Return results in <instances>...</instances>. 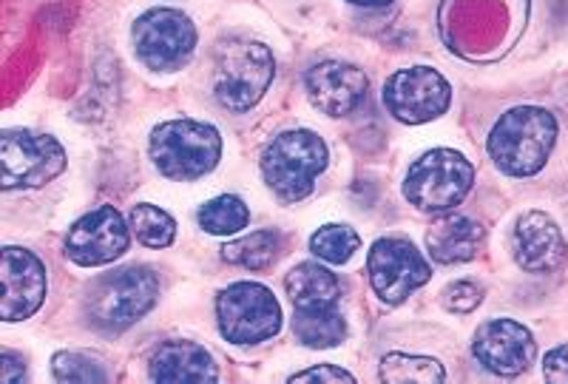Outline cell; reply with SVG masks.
I'll use <instances>...</instances> for the list:
<instances>
[{"label":"cell","instance_id":"22","mask_svg":"<svg viewBox=\"0 0 568 384\" xmlns=\"http://www.w3.org/2000/svg\"><path fill=\"white\" fill-rule=\"evenodd\" d=\"M446 373L438 358L407 356V353H389L382 358V382L389 384H438Z\"/></svg>","mask_w":568,"mask_h":384},{"label":"cell","instance_id":"14","mask_svg":"<svg viewBox=\"0 0 568 384\" xmlns=\"http://www.w3.org/2000/svg\"><path fill=\"white\" fill-rule=\"evenodd\" d=\"M3 322L29 320L45 300V267L32 251L9 245L3 251Z\"/></svg>","mask_w":568,"mask_h":384},{"label":"cell","instance_id":"27","mask_svg":"<svg viewBox=\"0 0 568 384\" xmlns=\"http://www.w3.org/2000/svg\"><path fill=\"white\" fill-rule=\"evenodd\" d=\"M444 305L446 311L453 313H469L475 311V307L480 305V300H484V287L475 285V282H453V285L444 287Z\"/></svg>","mask_w":568,"mask_h":384},{"label":"cell","instance_id":"26","mask_svg":"<svg viewBox=\"0 0 568 384\" xmlns=\"http://www.w3.org/2000/svg\"><path fill=\"white\" fill-rule=\"evenodd\" d=\"M52 367L60 382H105L109 378V373H105L98 358L80 351L58 353Z\"/></svg>","mask_w":568,"mask_h":384},{"label":"cell","instance_id":"15","mask_svg":"<svg viewBox=\"0 0 568 384\" xmlns=\"http://www.w3.org/2000/svg\"><path fill=\"white\" fill-rule=\"evenodd\" d=\"M307 83V98L324 111L327 118H344L353 109H358L364 98H367V74L353 63H342V60H324L316 63L304 78Z\"/></svg>","mask_w":568,"mask_h":384},{"label":"cell","instance_id":"23","mask_svg":"<svg viewBox=\"0 0 568 384\" xmlns=\"http://www.w3.org/2000/svg\"><path fill=\"white\" fill-rule=\"evenodd\" d=\"M200 225L213 236H231L240 234L242 229H247L251 222V211H247L245 202L233 194H222L216 200L205 202L200 209Z\"/></svg>","mask_w":568,"mask_h":384},{"label":"cell","instance_id":"11","mask_svg":"<svg viewBox=\"0 0 568 384\" xmlns=\"http://www.w3.org/2000/svg\"><path fill=\"white\" fill-rule=\"evenodd\" d=\"M367 271L373 291L387 305H400L409 293L418 291L433 276L429 262L420 256L418 247L409 240H400V236H387V240H378L369 247Z\"/></svg>","mask_w":568,"mask_h":384},{"label":"cell","instance_id":"12","mask_svg":"<svg viewBox=\"0 0 568 384\" xmlns=\"http://www.w3.org/2000/svg\"><path fill=\"white\" fill-rule=\"evenodd\" d=\"M129 229L131 225H125L120 211L103 205L71 225L65 236V256L83 267L109 265L129 251Z\"/></svg>","mask_w":568,"mask_h":384},{"label":"cell","instance_id":"1","mask_svg":"<svg viewBox=\"0 0 568 384\" xmlns=\"http://www.w3.org/2000/svg\"><path fill=\"white\" fill-rule=\"evenodd\" d=\"M557 143V120L537 105H517L497 120L489 134V154L509 176H535Z\"/></svg>","mask_w":568,"mask_h":384},{"label":"cell","instance_id":"17","mask_svg":"<svg viewBox=\"0 0 568 384\" xmlns=\"http://www.w3.org/2000/svg\"><path fill=\"white\" fill-rule=\"evenodd\" d=\"M154 382H216L220 373L213 356L196 342H165L151 356Z\"/></svg>","mask_w":568,"mask_h":384},{"label":"cell","instance_id":"18","mask_svg":"<svg viewBox=\"0 0 568 384\" xmlns=\"http://www.w3.org/2000/svg\"><path fill=\"white\" fill-rule=\"evenodd\" d=\"M484 225L469 216H444L429 229L426 234V247L429 256L440 265H458V262H469L478 256L480 245H484Z\"/></svg>","mask_w":568,"mask_h":384},{"label":"cell","instance_id":"19","mask_svg":"<svg viewBox=\"0 0 568 384\" xmlns=\"http://www.w3.org/2000/svg\"><path fill=\"white\" fill-rule=\"evenodd\" d=\"M287 296L296 307H336L342 287L333 271L318 262H302L287 274Z\"/></svg>","mask_w":568,"mask_h":384},{"label":"cell","instance_id":"2","mask_svg":"<svg viewBox=\"0 0 568 384\" xmlns=\"http://www.w3.org/2000/svg\"><path fill=\"white\" fill-rule=\"evenodd\" d=\"M276 74L271 49L258 40H222L213 54V94L227 111H247L265 98Z\"/></svg>","mask_w":568,"mask_h":384},{"label":"cell","instance_id":"7","mask_svg":"<svg viewBox=\"0 0 568 384\" xmlns=\"http://www.w3.org/2000/svg\"><path fill=\"white\" fill-rule=\"evenodd\" d=\"M220 331L233 345H258L282 327V307L265 285L233 282L216 300Z\"/></svg>","mask_w":568,"mask_h":384},{"label":"cell","instance_id":"21","mask_svg":"<svg viewBox=\"0 0 568 384\" xmlns=\"http://www.w3.org/2000/svg\"><path fill=\"white\" fill-rule=\"evenodd\" d=\"M282 247V236L276 231H253V234L242 236L236 242H227L222 247V256L231 265L251 267V271H262V267L273 265Z\"/></svg>","mask_w":568,"mask_h":384},{"label":"cell","instance_id":"3","mask_svg":"<svg viewBox=\"0 0 568 384\" xmlns=\"http://www.w3.org/2000/svg\"><path fill=\"white\" fill-rule=\"evenodd\" d=\"M156 296H160V280L151 267H120L114 274H103L91 282L85 311L91 325L120 333L140 322L154 307Z\"/></svg>","mask_w":568,"mask_h":384},{"label":"cell","instance_id":"10","mask_svg":"<svg viewBox=\"0 0 568 384\" xmlns=\"http://www.w3.org/2000/svg\"><path fill=\"white\" fill-rule=\"evenodd\" d=\"M449 100H453V89L444 74L429 65L400 69L384 83V105L400 123H429L449 109Z\"/></svg>","mask_w":568,"mask_h":384},{"label":"cell","instance_id":"9","mask_svg":"<svg viewBox=\"0 0 568 384\" xmlns=\"http://www.w3.org/2000/svg\"><path fill=\"white\" fill-rule=\"evenodd\" d=\"M0 163H3V189H40L63 174L65 151L49 134L27 129H9L0 138Z\"/></svg>","mask_w":568,"mask_h":384},{"label":"cell","instance_id":"24","mask_svg":"<svg viewBox=\"0 0 568 384\" xmlns=\"http://www.w3.org/2000/svg\"><path fill=\"white\" fill-rule=\"evenodd\" d=\"M129 225L136 240L149 247H169L176 236L174 216L151 205V202H140L131 209Z\"/></svg>","mask_w":568,"mask_h":384},{"label":"cell","instance_id":"4","mask_svg":"<svg viewBox=\"0 0 568 384\" xmlns=\"http://www.w3.org/2000/svg\"><path fill=\"white\" fill-rule=\"evenodd\" d=\"M327 169V145L316 131H284L262 154L265 183L284 202H298L311 194L318 174Z\"/></svg>","mask_w":568,"mask_h":384},{"label":"cell","instance_id":"6","mask_svg":"<svg viewBox=\"0 0 568 384\" xmlns=\"http://www.w3.org/2000/svg\"><path fill=\"white\" fill-rule=\"evenodd\" d=\"M475 183V169L464 154L453 149L426 151L409 165L404 196L418 211L444 214L466 200Z\"/></svg>","mask_w":568,"mask_h":384},{"label":"cell","instance_id":"30","mask_svg":"<svg viewBox=\"0 0 568 384\" xmlns=\"http://www.w3.org/2000/svg\"><path fill=\"white\" fill-rule=\"evenodd\" d=\"M353 7H364V9H382V7H389L393 0H349Z\"/></svg>","mask_w":568,"mask_h":384},{"label":"cell","instance_id":"20","mask_svg":"<svg viewBox=\"0 0 568 384\" xmlns=\"http://www.w3.org/2000/svg\"><path fill=\"white\" fill-rule=\"evenodd\" d=\"M293 333L307 347H336L347 336V325L336 307H296Z\"/></svg>","mask_w":568,"mask_h":384},{"label":"cell","instance_id":"16","mask_svg":"<svg viewBox=\"0 0 568 384\" xmlns=\"http://www.w3.org/2000/svg\"><path fill=\"white\" fill-rule=\"evenodd\" d=\"M511 251H515L517 265L524 267V271H529V274H549V271L562 265L568 245L560 225L546 211H526L515 225Z\"/></svg>","mask_w":568,"mask_h":384},{"label":"cell","instance_id":"28","mask_svg":"<svg viewBox=\"0 0 568 384\" xmlns=\"http://www.w3.org/2000/svg\"><path fill=\"white\" fill-rule=\"evenodd\" d=\"M291 382H324V384H338V382H355L353 373L342 371L336 365H318L311 371H302L296 376H291Z\"/></svg>","mask_w":568,"mask_h":384},{"label":"cell","instance_id":"5","mask_svg":"<svg viewBox=\"0 0 568 384\" xmlns=\"http://www.w3.org/2000/svg\"><path fill=\"white\" fill-rule=\"evenodd\" d=\"M220 156V131L200 120H169L151 134V160L171 180H200L216 169Z\"/></svg>","mask_w":568,"mask_h":384},{"label":"cell","instance_id":"25","mask_svg":"<svg viewBox=\"0 0 568 384\" xmlns=\"http://www.w3.org/2000/svg\"><path fill=\"white\" fill-rule=\"evenodd\" d=\"M358 245H362L358 234L349 225H336V222L324 225L311 236V251L329 265H344L347 260H353Z\"/></svg>","mask_w":568,"mask_h":384},{"label":"cell","instance_id":"13","mask_svg":"<svg viewBox=\"0 0 568 384\" xmlns=\"http://www.w3.org/2000/svg\"><path fill=\"white\" fill-rule=\"evenodd\" d=\"M471 353L495 376H517L529 371L537 356L535 336L515 320H491L475 336Z\"/></svg>","mask_w":568,"mask_h":384},{"label":"cell","instance_id":"29","mask_svg":"<svg viewBox=\"0 0 568 384\" xmlns=\"http://www.w3.org/2000/svg\"><path fill=\"white\" fill-rule=\"evenodd\" d=\"M542 378L555 384H568V345L555 347L542 362Z\"/></svg>","mask_w":568,"mask_h":384},{"label":"cell","instance_id":"8","mask_svg":"<svg viewBox=\"0 0 568 384\" xmlns=\"http://www.w3.org/2000/svg\"><path fill=\"white\" fill-rule=\"evenodd\" d=\"M134 54L154 72H176L196 49V29L180 9H151L131 29Z\"/></svg>","mask_w":568,"mask_h":384}]
</instances>
